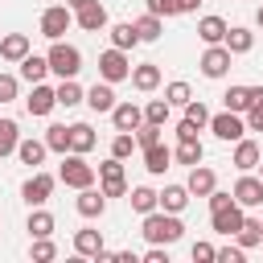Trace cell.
Masks as SVG:
<instances>
[{"label":"cell","instance_id":"6da1fadb","mask_svg":"<svg viewBox=\"0 0 263 263\" xmlns=\"http://www.w3.org/2000/svg\"><path fill=\"white\" fill-rule=\"evenodd\" d=\"M140 234H144L152 247H173V242H181V234H185V222H181L177 214H168V210H152V214H144V226H140Z\"/></svg>","mask_w":263,"mask_h":263},{"label":"cell","instance_id":"7a4b0ae2","mask_svg":"<svg viewBox=\"0 0 263 263\" xmlns=\"http://www.w3.org/2000/svg\"><path fill=\"white\" fill-rule=\"evenodd\" d=\"M45 58H49V74H58V78H78V70H82V49L62 41V37L49 45Z\"/></svg>","mask_w":263,"mask_h":263},{"label":"cell","instance_id":"3957f363","mask_svg":"<svg viewBox=\"0 0 263 263\" xmlns=\"http://www.w3.org/2000/svg\"><path fill=\"white\" fill-rule=\"evenodd\" d=\"M95 177H99V168L86 164L82 152H66V156H62V168H58V181H62V185H70V189H86V185H95Z\"/></svg>","mask_w":263,"mask_h":263},{"label":"cell","instance_id":"277c9868","mask_svg":"<svg viewBox=\"0 0 263 263\" xmlns=\"http://www.w3.org/2000/svg\"><path fill=\"white\" fill-rule=\"evenodd\" d=\"M99 78H103V82H111V86H115V82H123V78H132L127 49H115V45H111V49H103V53H99Z\"/></svg>","mask_w":263,"mask_h":263},{"label":"cell","instance_id":"5b68a950","mask_svg":"<svg viewBox=\"0 0 263 263\" xmlns=\"http://www.w3.org/2000/svg\"><path fill=\"white\" fill-rule=\"evenodd\" d=\"M210 132H214L218 140L234 144V140L247 136V115H238V111H218V115H210Z\"/></svg>","mask_w":263,"mask_h":263},{"label":"cell","instance_id":"8992f818","mask_svg":"<svg viewBox=\"0 0 263 263\" xmlns=\"http://www.w3.org/2000/svg\"><path fill=\"white\" fill-rule=\"evenodd\" d=\"M99 189L107 197H123L127 193V173H123V160L119 156H111V160L99 164Z\"/></svg>","mask_w":263,"mask_h":263},{"label":"cell","instance_id":"52a82bcc","mask_svg":"<svg viewBox=\"0 0 263 263\" xmlns=\"http://www.w3.org/2000/svg\"><path fill=\"white\" fill-rule=\"evenodd\" d=\"M70 25H74V8L70 4H49L41 12V37H49V41H58Z\"/></svg>","mask_w":263,"mask_h":263},{"label":"cell","instance_id":"ba28073f","mask_svg":"<svg viewBox=\"0 0 263 263\" xmlns=\"http://www.w3.org/2000/svg\"><path fill=\"white\" fill-rule=\"evenodd\" d=\"M53 185H58V177H49V173L33 168V177L21 185V197H25L29 205H45V201H49V193H53Z\"/></svg>","mask_w":263,"mask_h":263},{"label":"cell","instance_id":"9c48e42d","mask_svg":"<svg viewBox=\"0 0 263 263\" xmlns=\"http://www.w3.org/2000/svg\"><path fill=\"white\" fill-rule=\"evenodd\" d=\"M234 201L242 205V210H255V205H263V177H251V173H242L238 181H234Z\"/></svg>","mask_w":263,"mask_h":263},{"label":"cell","instance_id":"30bf717a","mask_svg":"<svg viewBox=\"0 0 263 263\" xmlns=\"http://www.w3.org/2000/svg\"><path fill=\"white\" fill-rule=\"evenodd\" d=\"M230 58H234V53H230V49H226V41H222V45H205V53H201V62H197V66H201V74H205V78H222V74L230 70Z\"/></svg>","mask_w":263,"mask_h":263},{"label":"cell","instance_id":"8fae6325","mask_svg":"<svg viewBox=\"0 0 263 263\" xmlns=\"http://www.w3.org/2000/svg\"><path fill=\"white\" fill-rule=\"evenodd\" d=\"M242 205L238 201H230V205H222V210H214L210 214V226L218 230V234H238V226H242Z\"/></svg>","mask_w":263,"mask_h":263},{"label":"cell","instance_id":"7c38bea8","mask_svg":"<svg viewBox=\"0 0 263 263\" xmlns=\"http://www.w3.org/2000/svg\"><path fill=\"white\" fill-rule=\"evenodd\" d=\"M74 251H78L82 259H103V255H107V247H103V230H90V226L74 230Z\"/></svg>","mask_w":263,"mask_h":263},{"label":"cell","instance_id":"4fadbf2b","mask_svg":"<svg viewBox=\"0 0 263 263\" xmlns=\"http://www.w3.org/2000/svg\"><path fill=\"white\" fill-rule=\"evenodd\" d=\"M29 115H49L58 107V86H45V82H33V95L25 99Z\"/></svg>","mask_w":263,"mask_h":263},{"label":"cell","instance_id":"5bb4252c","mask_svg":"<svg viewBox=\"0 0 263 263\" xmlns=\"http://www.w3.org/2000/svg\"><path fill=\"white\" fill-rule=\"evenodd\" d=\"M111 123H115V132H136L144 123V107L140 103H115L111 107Z\"/></svg>","mask_w":263,"mask_h":263},{"label":"cell","instance_id":"9a60e30c","mask_svg":"<svg viewBox=\"0 0 263 263\" xmlns=\"http://www.w3.org/2000/svg\"><path fill=\"white\" fill-rule=\"evenodd\" d=\"M259 160H263V152H259V144L255 140H234V156H230V164L238 168V173H251V168H259Z\"/></svg>","mask_w":263,"mask_h":263},{"label":"cell","instance_id":"2e32d148","mask_svg":"<svg viewBox=\"0 0 263 263\" xmlns=\"http://www.w3.org/2000/svg\"><path fill=\"white\" fill-rule=\"evenodd\" d=\"M185 185H189V193H193V197H210V193L218 189V173H214V168H205V164H193Z\"/></svg>","mask_w":263,"mask_h":263},{"label":"cell","instance_id":"e0dca14e","mask_svg":"<svg viewBox=\"0 0 263 263\" xmlns=\"http://www.w3.org/2000/svg\"><path fill=\"white\" fill-rule=\"evenodd\" d=\"M78 214L82 218H103V210H107V193L103 189H95V185H86V189H78Z\"/></svg>","mask_w":263,"mask_h":263},{"label":"cell","instance_id":"ac0fdd59","mask_svg":"<svg viewBox=\"0 0 263 263\" xmlns=\"http://www.w3.org/2000/svg\"><path fill=\"white\" fill-rule=\"evenodd\" d=\"M74 21H78V29L99 33V29H107V8H103L99 0H90V4H82V8L74 12Z\"/></svg>","mask_w":263,"mask_h":263},{"label":"cell","instance_id":"d6986e66","mask_svg":"<svg viewBox=\"0 0 263 263\" xmlns=\"http://www.w3.org/2000/svg\"><path fill=\"white\" fill-rule=\"evenodd\" d=\"M168 164H173V148H168V144H160V140H156V144H148V148H144V168H148L152 177H160Z\"/></svg>","mask_w":263,"mask_h":263},{"label":"cell","instance_id":"ffe728a7","mask_svg":"<svg viewBox=\"0 0 263 263\" xmlns=\"http://www.w3.org/2000/svg\"><path fill=\"white\" fill-rule=\"evenodd\" d=\"M33 49H29V37L25 33H8V37H0V58L4 62H25Z\"/></svg>","mask_w":263,"mask_h":263},{"label":"cell","instance_id":"44dd1931","mask_svg":"<svg viewBox=\"0 0 263 263\" xmlns=\"http://www.w3.org/2000/svg\"><path fill=\"white\" fill-rule=\"evenodd\" d=\"M132 86L144 90V95L156 90V86H160V66H156V62H140V66H132Z\"/></svg>","mask_w":263,"mask_h":263},{"label":"cell","instance_id":"7402d4cb","mask_svg":"<svg viewBox=\"0 0 263 263\" xmlns=\"http://www.w3.org/2000/svg\"><path fill=\"white\" fill-rule=\"evenodd\" d=\"M45 152H49V144H45V140H33V136H25V140L16 144V156H21V164H29V168H41Z\"/></svg>","mask_w":263,"mask_h":263},{"label":"cell","instance_id":"603a6c76","mask_svg":"<svg viewBox=\"0 0 263 263\" xmlns=\"http://www.w3.org/2000/svg\"><path fill=\"white\" fill-rule=\"evenodd\" d=\"M226 29H230V25H226L222 16H201V21H197V37H201L205 45H222V41H226Z\"/></svg>","mask_w":263,"mask_h":263},{"label":"cell","instance_id":"cb8c5ba5","mask_svg":"<svg viewBox=\"0 0 263 263\" xmlns=\"http://www.w3.org/2000/svg\"><path fill=\"white\" fill-rule=\"evenodd\" d=\"M86 107L99 111V115H103V111L111 115V107H115V90H111V82H95V86L86 90Z\"/></svg>","mask_w":263,"mask_h":263},{"label":"cell","instance_id":"d4e9b609","mask_svg":"<svg viewBox=\"0 0 263 263\" xmlns=\"http://www.w3.org/2000/svg\"><path fill=\"white\" fill-rule=\"evenodd\" d=\"M189 185H164L160 189V210H168V214H181L185 205H189Z\"/></svg>","mask_w":263,"mask_h":263},{"label":"cell","instance_id":"484cf974","mask_svg":"<svg viewBox=\"0 0 263 263\" xmlns=\"http://www.w3.org/2000/svg\"><path fill=\"white\" fill-rule=\"evenodd\" d=\"M222 103H226V111H238V115H247V111H251V103H255V90H251V86H226Z\"/></svg>","mask_w":263,"mask_h":263},{"label":"cell","instance_id":"4316f807","mask_svg":"<svg viewBox=\"0 0 263 263\" xmlns=\"http://www.w3.org/2000/svg\"><path fill=\"white\" fill-rule=\"evenodd\" d=\"M45 74H49V58H41V53H29L25 62H21V78L33 86V82H45Z\"/></svg>","mask_w":263,"mask_h":263},{"label":"cell","instance_id":"83f0119b","mask_svg":"<svg viewBox=\"0 0 263 263\" xmlns=\"http://www.w3.org/2000/svg\"><path fill=\"white\" fill-rule=\"evenodd\" d=\"M95 140H99V136H95L90 123H70V152H82V156H86V152L95 148Z\"/></svg>","mask_w":263,"mask_h":263},{"label":"cell","instance_id":"f1b7e54d","mask_svg":"<svg viewBox=\"0 0 263 263\" xmlns=\"http://www.w3.org/2000/svg\"><path fill=\"white\" fill-rule=\"evenodd\" d=\"M127 201H132V210H136V214H152V210H160V193H156V189H148V185H136Z\"/></svg>","mask_w":263,"mask_h":263},{"label":"cell","instance_id":"f546056e","mask_svg":"<svg viewBox=\"0 0 263 263\" xmlns=\"http://www.w3.org/2000/svg\"><path fill=\"white\" fill-rule=\"evenodd\" d=\"M226 49H230V53H251V49H255V33L242 29V25L226 29Z\"/></svg>","mask_w":263,"mask_h":263},{"label":"cell","instance_id":"4dcf8cb0","mask_svg":"<svg viewBox=\"0 0 263 263\" xmlns=\"http://www.w3.org/2000/svg\"><path fill=\"white\" fill-rule=\"evenodd\" d=\"M201 156H205V148H201V140H181L177 148H173V160L177 164H201Z\"/></svg>","mask_w":263,"mask_h":263},{"label":"cell","instance_id":"1f68e13d","mask_svg":"<svg viewBox=\"0 0 263 263\" xmlns=\"http://www.w3.org/2000/svg\"><path fill=\"white\" fill-rule=\"evenodd\" d=\"M111 45H115V49H136V45H140V33H136V25H132V21H123V25H111Z\"/></svg>","mask_w":263,"mask_h":263},{"label":"cell","instance_id":"d6a6232c","mask_svg":"<svg viewBox=\"0 0 263 263\" xmlns=\"http://www.w3.org/2000/svg\"><path fill=\"white\" fill-rule=\"evenodd\" d=\"M45 144H49V152H70V123H49L45 127Z\"/></svg>","mask_w":263,"mask_h":263},{"label":"cell","instance_id":"836d02e7","mask_svg":"<svg viewBox=\"0 0 263 263\" xmlns=\"http://www.w3.org/2000/svg\"><path fill=\"white\" fill-rule=\"evenodd\" d=\"M238 247L242 251H251V247H259L263 242V222H255V218H242V226H238Z\"/></svg>","mask_w":263,"mask_h":263},{"label":"cell","instance_id":"e575fe53","mask_svg":"<svg viewBox=\"0 0 263 263\" xmlns=\"http://www.w3.org/2000/svg\"><path fill=\"white\" fill-rule=\"evenodd\" d=\"M16 144H21V127H16V119H0V160L12 156Z\"/></svg>","mask_w":263,"mask_h":263},{"label":"cell","instance_id":"d590c367","mask_svg":"<svg viewBox=\"0 0 263 263\" xmlns=\"http://www.w3.org/2000/svg\"><path fill=\"white\" fill-rule=\"evenodd\" d=\"M58 103H62V107H78V103H86V90H82L74 78H62V82H58Z\"/></svg>","mask_w":263,"mask_h":263},{"label":"cell","instance_id":"8d00e7d4","mask_svg":"<svg viewBox=\"0 0 263 263\" xmlns=\"http://www.w3.org/2000/svg\"><path fill=\"white\" fill-rule=\"evenodd\" d=\"M25 230H29L33 238H49V234H53V214L33 210V214H29V222H25Z\"/></svg>","mask_w":263,"mask_h":263},{"label":"cell","instance_id":"74e56055","mask_svg":"<svg viewBox=\"0 0 263 263\" xmlns=\"http://www.w3.org/2000/svg\"><path fill=\"white\" fill-rule=\"evenodd\" d=\"M136 25V33H140V41H156L160 33H164V25H160V16L156 12H144L140 21H132Z\"/></svg>","mask_w":263,"mask_h":263},{"label":"cell","instance_id":"f35d334b","mask_svg":"<svg viewBox=\"0 0 263 263\" xmlns=\"http://www.w3.org/2000/svg\"><path fill=\"white\" fill-rule=\"evenodd\" d=\"M168 111H173V103H168V99H152V103L144 107V119H148V123H160V127H164V123H168Z\"/></svg>","mask_w":263,"mask_h":263},{"label":"cell","instance_id":"ab89813d","mask_svg":"<svg viewBox=\"0 0 263 263\" xmlns=\"http://www.w3.org/2000/svg\"><path fill=\"white\" fill-rule=\"evenodd\" d=\"M255 90V103L247 111V132H263V86H251Z\"/></svg>","mask_w":263,"mask_h":263},{"label":"cell","instance_id":"60d3db41","mask_svg":"<svg viewBox=\"0 0 263 263\" xmlns=\"http://www.w3.org/2000/svg\"><path fill=\"white\" fill-rule=\"evenodd\" d=\"M136 148H140V144H136V136H132V132H119V136L111 140V156H119V160H127Z\"/></svg>","mask_w":263,"mask_h":263},{"label":"cell","instance_id":"b9f144b4","mask_svg":"<svg viewBox=\"0 0 263 263\" xmlns=\"http://www.w3.org/2000/svg\"><path fill=\"white\" fill-rule=\"evenodd\" d=\"M164 99H168L173 107H185V103L193 99V90H189V82H168V86H164Z\"/></svg>","mask_w":263,"mask_h":263},{"label":"cell","instance_id":"7bdbcfd3","mask_svg":"<svg viewBox=\"0 0 263 263\" xmlns=\"http://www.w3.org/2000/svg\"><path fill=\"white\" fill-rule=\"evenodd\" d=\"M185 119H193L197 127H210V111H205V103H201V99H189V103H185Z\"/></svg>","mask_w":263,"mask_h":263},{"label":"cell","instance_id":"ee69618b","mask_svg":"<svg viewBox=\"0 0 263 263\" xmlns=\"http://www.w3.org/2000/svg\"><path fill=\"white\" fill-rule=\"evenodd\" d=\"M156 140H160V123H148V119H144V123L136 127V144L148 148V144H156Z\"/></svg>","mask_w":263,"mask_h":263},{"label":"cell","instance_id":"f6af8a7d","mask_svg":"<svg viewBox=\"0 0 263 263\" xmlns=\"http://www.w3.org/2000/svg\"><path fill=\"white\" fill-rule=\"evenodd\" d=\"M33 259L37 263H49V259H58V247L49 238H33Z\"/></svg>","mask_w":263,"mask_h":263},{"label":"cell","instance_id":"bcb514c9","mask_svg":"<svg viewBox=\"0 0 263 263\" xmlns=\"http://www.w3.org/2000/svg\"><path fill=\"white\" fill-rule=\"evenodd\" d=\"M16 90H21L16 74H0V103H12V99H16Z\"/></svg>","mask_w":263,"mask_h":263},{"label":"cell","instance_id":"7dc6e473","mask_svg":"<svg viewBox=\"0 0 263 263\" xmlns=\"http://www.w3.org/2000/svg\"><path fill=\"white\" fill-rule=\"evenodd\" d=\"M189 255H193V263H210V259H218V247L214 242H193Z\"/></svg>","mask_w":263,"mask_h":263},{"label":"cell","instance_id":"c3c4849f","mask_svg":"<svg viewBox=\"0 0 263 263\" xmlns=\"http://www.w3.org/2000/svg\"><path fill=\"white\" fill-rule=\"evenodd\" d=\"M148 12H156V16H177L181 4H177V0H148Z\"/></svg>","mask_w":263,"mask_h":263},{"label":"cell","instance_id":"681fc988","mask_svg":"<svg viewBox=\"0 0 263 263\" xmlns=\"http://www.w3.org/2000/svg\"><path fill=\"white\" fill-rule=\"evenodd\" d=\"M247 251L242 247H218V263H242Z\"/></svg>","mask_w":263,"mask_h":263},{"label":"cell","instance_id":"f907efd6","mask_svg":"<svg viewBox=\"0 0 263 263\" xmlns=\"http://www.w3.org/2000/svg\"><path fill=\"white\" fill-rule=\"evenodd\" d=\"M197 132H201V127H197L193 119H181V123H177V140H197Z\"/></svg>","mask_w":263,"mask_h":263},{"label":"cell","instance_id":"816d5d0a","mask_svg":"<svg viewBox=\"0 0 263 263\" xmlns=\"http://www.w3.org/2000/svg\"><path fill=\"white\" fill-rule=\"evenodd\" d=\"M230 201H234V193H222V189H214V193H210V214H214V210H222V205H230Z\"/></svg>","mask_w":263,"mask_h":263},{"label":"cell","instance_id":"f5cc1de1","mask_svg":"<svg viewBox=\"0 0 263 263\" xmlns=\"http://www.w3.org/2000/svg\"><path fill=\"white\" fill-rule=\"evenodd\" d=\"M144 263H168V247H152V251L144 255Z\"/></svg>","mask_w":263,"mask_h":263},{"label":"cell","instance_id":"db71d44e","mask_svg":"<svg viewBox=\"0 0 263 263\" xmlns=\"http://www.w3.org/2000/svg\"><path fill=\"white\" fill-rule=\"evenodd\" d=\"M111 263H140L132 251H119V255H111Z\"/></svg>","mask_w":263,"mask_h":263},{"label":"cell","instance_id":"11a10c76","mask_svg":"<svg viewBox=\"0 0 263 263\" xmlns=\"http://www.w3.org/2000/svg\"><path fill=\"white\" fill-rule=\"evenodd\" d=\"M177 4H181V12H193V8L201 4V0H177Z\"/></svg>","mask_w":263,"mask_h":263},{"label":"cell","instance_id":"9f6ffc18","mask_svg":"<svg viewBox=\"0 0 263 263\" xmlns=\"http://www.w3.org/2000/svg\"><path fill=\"white\" fill-rule=\"evenodd\" d=\"M66 4H70V8L78 12V8H82V4H90V0H66Z\"/></svg>","mask_w":263,"mask_h":263},{"label":"cell","instance_id":"6f0895ef","mask_svg":"<svg viewBox=\"0 0 263 263\" xmlns=\"http://www.w3.org/2000/svg\"><path fill=\"white\" fill-rule=\"evenodd\" d=\"M255 25H259V29H263V4H259V12H255Z\"/></svg>","mask_w":263,"mask_h":263},{"label":"cell","instance_id":"680465c9","mask_svg":"<svg viewBox=\"0 0 263 263\" xmlns=\"http://www.w3.org/2000/svg\"><path fill=\"white\" fill-rule=\"evenodd\" d=\"M259 177H263V160H259Z\"/></svg>","mask_w":263,"mask_h":263}]
</instances>
